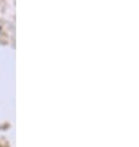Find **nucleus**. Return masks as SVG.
Returning a JSON list of instances; mask_svg holds the SVG:
<instances>
[]
</instances>
